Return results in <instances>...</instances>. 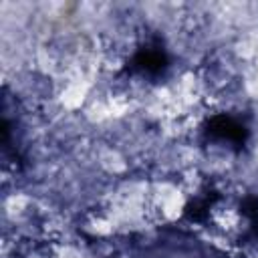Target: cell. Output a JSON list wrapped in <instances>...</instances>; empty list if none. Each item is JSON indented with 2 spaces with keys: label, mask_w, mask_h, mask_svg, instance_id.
Returning a JSON list of instances; mask_svg holds the SVG:
<instances>
[{
  "label": "cell",
  "mask_w": 258,
  "mask_h": 258,
  "mask_svg": "<svg viewBox=\"0 0 258 258\" xmlns=\"http://www.w3.org/2000/svg\"><path fill=\"white\" fill-rule=\"evenodd\" d=\"M208 135L210 137H216V139H222V141H228L236 147H242L248 139V129L238 123L236 119L228 117V115H216L210 119L208 123Z\"/></svg>",
  "instance_id": "1"
},
{
  "label": "cell",
  "mask_w": 258,
  "mask_h": 258,
  "mask_svg": "<svg viewBox=\"0 0 258 258\" xmlns=\"http://www.w3.org/2000/svg\"><path fill=\"white\" fill-rule=\"evenodd\" d=\"M133 67L141 73L157 75L167 67V56L159 48H141L133 58Z\"/></svg>",
  "instance_id": "2"
}]
</instances>
